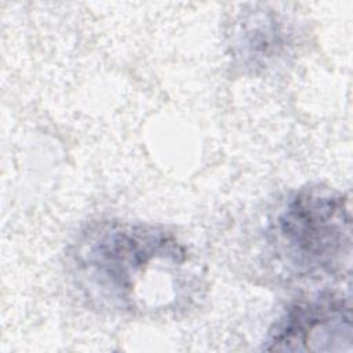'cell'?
<instances>
[{
	"label": "cell",
	"mask_w": 353,
	"mask_h": 353,
	"mask_svg": "<svg viewBox=\"0 0 353 353\" xmlns=\"http://www.w3.org/2000/svg\"><path fill=\"white\" fill-rule=\"evenodd\" d=\"M352 306L347 298L321 292L285 309L270 330L269 352H352Z\"/></svg>",
	"instance_id": "cell-3"
},
{
	"label": "cell",
	"mask_w": 353,
	"mask_h": 353,
	"mask_svg": "<svg viewBox=\"0 0 353 353\" xmlns=\"http://www.w3.org/2000/svg\"><path fill=\"white\" fill-rule=\"evenodd\" d=\"M268 237L277 259L294 276L341 274L352 252L349 199L331 188H301L272 218Z\"/></svg>",
	"instance_id": "cell-2"
},
{
	"label": "cell",
	"mask_w": 353,
	"mask_h": 353,
	"mask_svg": "<svg viewBox=\"0 0 353 353\" xmlns=\"http://www.w3.org/2000/svg\"><path fill=\"white\" fill-rule=\"evenodd\" d=\"M277 17L272 12H248L234 32V55L245 66H268L269 61L281 54L287 37Z\"/></svg>",
	"instance_id": "cell-4"
},
{
	"label": "cell",
	"mask_w": 353,
	"mask_h": 353,
	"mask_svg": "<svg viewBox=\"0 0 353 353\" xmlns=\"http://www.w3.org/2000/svg\"><path fill=\"white\" fill-rule=\"evenodd\" d=\"M68 270L91 306L119 314H150L185 307L199 291V263L161 226L99 221L72 244Z\"/></svg>",
	"instance_id": "cell-1"
}]
</instances>
